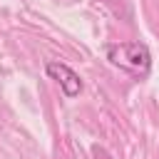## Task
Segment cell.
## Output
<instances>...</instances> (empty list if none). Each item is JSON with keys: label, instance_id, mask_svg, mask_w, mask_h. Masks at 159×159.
Segmentation results:
<instances>
[{"label": "cell", "instance_id": "1", "mask_svg": "<svg viewBox=\"0 0 159 159\" xmlns=\"http://www.w3.org/2000/svg\"><path fill=\"white\" fill-rule=\"evenodd\" d=\"M104 57L114 67H119V70H124V72H129L139 80L152 72V52L139 40L137 42H107Z\"/></svg>", "mask_w": 159, "mask_h": 159}, {"label": "cell", "instance_id": "2", "mask_svg": "<svg viewBox=\"0 0 159 159\" xmlns=\"http://www.w3.org/2000/svg\"><path fill=\"white\" fill-rule=\"evenodd\" d=\"M45 72L50 75V80H55V82L60 84V89H62V94H65L67 99H72V97H77V94L82 92V80H80V75H77L70 65L57 62V60H50V62L45 65Z\"/></svg>", "mask_w": 159, "mask_h": 159}]
</instances>
